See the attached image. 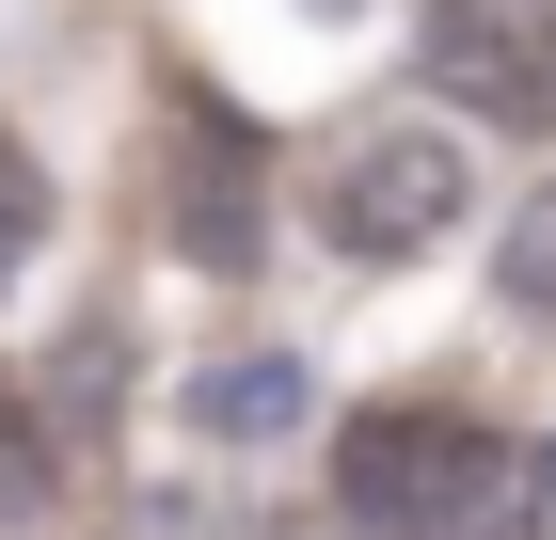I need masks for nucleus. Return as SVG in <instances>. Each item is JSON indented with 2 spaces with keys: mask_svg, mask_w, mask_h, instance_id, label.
<instances>
[{
  "mask_svg": "<svg viewBox=\"0 0 556 540\" xmlns=\"http://www.w3.org/2000/svg\"><path fill=\"white\" fill-rule=\"evenodd\" d=\"M318 223H334V254H366V271L445 254V239L477 223V160H462V127H366V143H334Z\"/></svg>",
  "mask_w": 556,
  "mask_h": 540,
  "instance_id": "f257e3e1",
  "label": "nucleus"
},
{
  "mask_svg": "<svg viewBox=\"0 0 556 540\" xmlns=\"http://www.w3.org/2000/svg\"><path fill=\"white\" fill-rule=\"evenodd\" d=\"M477 477H493V429H462V414H350L334 429L350 540H445L477 508Z\"/></svg>",
  "mask_w": 556,
  "mask_h": 540,
  "instance_id": "f03ea898",
  "label": "nucleus"
},
{
  "mask_svg": "<svg viewBox=\"0 0 556 540\" xmlns=\"http://www.w3.org/2000/svg\"><path fill=\"white\" fill-rule=\"evenodd\" d=\"M429 96L477 127H525L556 143V0H429Z\"/></svg>",
  "mask_w": 556,
  "mask_h": 540,
  "instance_id": "7ed1b4c3",
  "label": "nucleus"
},
{
  "mask_svg": "<svg viewBox=\"0 0 556 540\" xmlns=\"http://www.w3.org/2000/svg\"><path fill=\"white\" fill-rule=\"evenodd\" d=\"M160 208H175V254L191 271H255V239H270V208H255V143L223 112H175V143H160Z\"/></svg>",
  "mask_w": 556,
  "mask_h": 540,
  "instance_id": "20e7f679",
  "label": "nucleus"
},
{
  "mask_svg": "<svg viewBox=\"0 0 556 540\" xmlns=\"http://www.w3.org/2000/svg\"><path fill=\"white\" fill-rule=\"evenodd\" d=\"M175 414H191V445H287L318 414V381H302V350H207L175 381Z\"/></svg>",
  "mask_w": 556,
  "mask_h": 540,
  "instance_id": "39448f33",
  "label": "nucleus"
},
{
  "mask_svg": "<svg viewBox=\"0 0 556 540\" xmlns=\"http://www.w3.org/2000/svg\"><path fill=\"white\" fill-rule=\"evenodd\" d=\"M493 287H509L525 318H556V175H541V191H525L509 223H493Z\"/></svg>",
  "mask_w": 556,
  "mask_h": 540,
  "instance_id": "423d86ee",
  "label": "nucleus"
},
{
  "mask_svg": "<svg viewBox=\"0 0 556 540\" xmlns=\"http://www.w3.org/2000/svg\"><path fill=\"white\" fill-rule=\"evenodd\" d=\"M33 239H48V175L16 160V143H0V287L33 271Z\"/></svg>",
  "mask_w": 556,
  "mask_h": 540,
  "instance_id": "0eeeda50",
  "label": "nucleus"
},
{
  "mask_svg": "<svg viewBox=\"0 0 556 540\" xmlns=\"http://www.w3.org/2000/svg\"><path fill=\"white\" fill-rule=\"evenodd\" d=\"M33 508H48V445L0 414V525H33Z\"/></svg>",
  "mask_w": 556,
  "mask_h": 540,
  "instance_id": "6e6552de",
  "label": "nucleus"
}]
</instances>
